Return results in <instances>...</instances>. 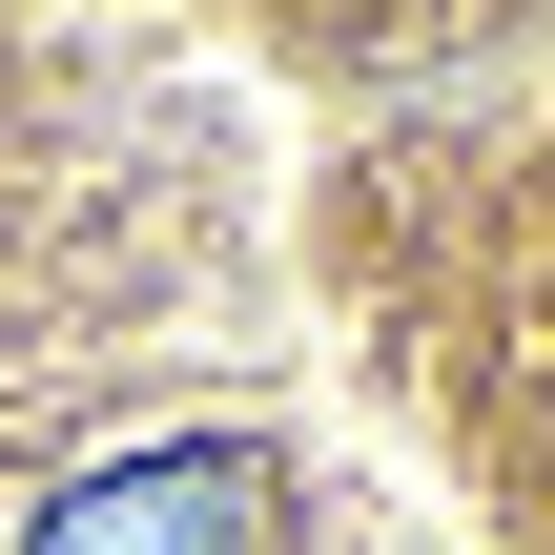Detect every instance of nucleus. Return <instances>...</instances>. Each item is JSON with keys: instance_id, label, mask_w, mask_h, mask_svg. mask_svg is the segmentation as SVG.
I'll list each match as a JSON object with an SVG mask.
<instances>
[{"instance_id": "nucleus-1", "label": "nucleus", "mask_w": 555, "mask_h": 555, "mask_svg": "<svg viewBox=\"0 0 555 555\" xmlns=\"http://www.w3.org/2000/svg\"><path fill=\"white\" fill-rule=\"evenodd\" d=\"M21 555H268V474L247 453H103L82 494H41Z\"/></svg>"}]
</instances>
